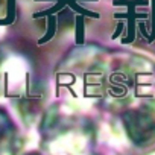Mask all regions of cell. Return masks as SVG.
Wrapping results in <instances>:
<instances>
[{"instance_id": "obj_1", "label": "cell", "mask_w": 155, "mask_h": 155, "mask_svg": "<svg viewBox=\"0 0 155 155\" xmlns=\"http://www.w3.org/2000/svg\"><path fill=\"white\" fill-rule=\"evenodd\" d=\"M126 129L132 140L140 147L155 144V110L143 108L132 113L126 119Z\"/></svg>"}]
</instances>
